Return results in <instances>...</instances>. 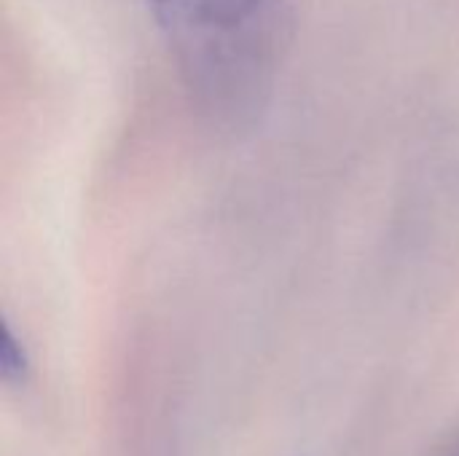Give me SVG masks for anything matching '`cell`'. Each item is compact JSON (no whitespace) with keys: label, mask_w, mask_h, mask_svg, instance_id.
I'll list each match as a JSON object with an SVG mask.
<instances>
[{"label":"cell","mask_w":459,"mask_h":456,"mask_svg":"<svg viewBox=\"0 0 459 456\" xmlns=\"http://www.w3.org/2000/svg\"><path fill=\"white\" fill-rule=\"evenodd\" d=\"M178 75L212 124L250 126L290 46L288 0H148Z\"/></svg>","instance_id":"cell-1"},{"label":"cell","mask_w":459,"mask_h":456,"mask_svg":"<svg viewBox=\"0 0 459 456\" xmlns=\"http://www.w3.org/2000/svg\"><path fill=\"white\" fill-rule=\"evenodd\" d=\"M30 368L24 344L16 339V333L11 331L8 323H3V339H0V376L5 384H19L24 382Z\"/></svg>","instance_id":"cell-2"}]
</instances>
